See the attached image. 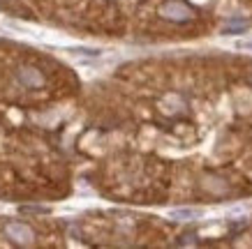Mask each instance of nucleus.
Listing matches in <instances>:
<instances>
[{
  "label": "nucleus",
  "instance_id": "nucleus-1",
  "mask_svg": "<svg viewBox=\"0 0 252 249\" xmlns=\"http://www.w3.org/2000/svg\"><path fill=\"white\" fill-rule=\"evenodd\" d=\"M160 16L162 19H167V21H176V23H185L190 21L194 12H192L188 5H183L181 0H169L160 7Z\"/></svg>",
  "mask_w": 252,
  "mask_h": 249
},
{
  "label": "nucleus",
  "instance_id": "nucleus-2",
  "mask_svg": "<svg viewBox=\"0 0 252 249\" xmlns=\"http://www.w3.org/2000/svg\"><path fill=\"white\" fill-rule=\"evenodd\" d=\"M5 235H7L14 245H21V247H28V245H32V240H35L32 228L28 226V224H21V221H7V224H5Z\"/></svg>",
  "mask_w": 252,
  "mask_h": 249
},
{
  "label": "nucleus",
  "instance_id": "nucleus-3",
  "mask_svg": "<svg viewBox=\"0 0 252 249\" xmlns=\"http://www.w3.org/2000/svg\"><path fill=\"white\" fill-rule=\"evenodd\" d=\"M16 79L26 88H39V85H44V74L37 67H21L16 72Z\"/></svg>",
  "mask_w": 252,
  "mask_h": 249
},
{
  "label": "nucleus",
  "instance_id": "nucleus-4",
  "mask_svg": "<svg viewBox=\"0 0 252 249\" xmlns=\"http://www.w3.org/2000/svg\"><path fill=\"white\" fill-rule=\"evenodd\" d=\"M250 28V23L245 21V19H231L224 28H222V32L224 35H234V32H243V30H248Z\"/></svg>",
  "mask_w": 252,
  "mask_h": 249
},
{
  "label": "nucleus",
  "instance_id": "nucleus-5",
  "mask_svg": "<svg viewBox=\"0 0 252 249\" xmlns=\"http://www.w3.org/2000/svg\"><path fill=\"white\" fill-rule=\"evenodd\" d=\"M174 217H194V215H199L197 210H174L171 212Z\"/></svg>",
  "mask_w": 252,
  "mask_h": 249
},
{
  "label": "nucleus",
  "instance_id": "nucleus-6",
  "mask_svg": "<svg viewBox=\"0 0 252 249\" xmlns=\"http://www.w3.org/2000/svg\"><path fill=\"white\" fill-rule=\"evenodd\" d=\"M21 212H49V208H21Z\"/></svg>",
  "mask_w": 252,
  "mask_h": 249
}]
</instances>
